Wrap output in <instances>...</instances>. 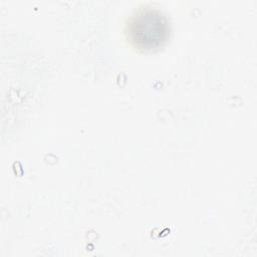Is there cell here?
I'll return each mask as SVG.
<instances>
[{
    "label": "cell",
    "instance_id": "1",
    "mask_svg": "<svg viewBox=\"0 0 257 257\" xmlns=\"http://www.w3.org/2000/svg\"><path fill=\"white\" fill-rule=\"evenodd\" d=\"M126 35L130 42L138 49H157L169 38V20L160 9L145 6L130 18Z\"/></svg>",
    "mask_w": 257,
    "mask_h": 257
}]
</instances>
